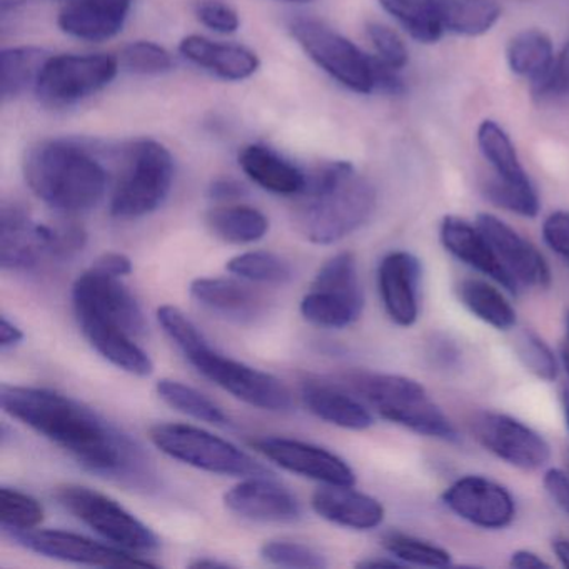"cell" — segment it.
<instances>
[{"instance_id": "1", "label": "cell", "mask_w": 569, "mask_h": 569, "mask_svg": "<svg viewBox=\"0 0 569 569\" xmlns=\"http://www.w3.org/2000/svg\"><path fill=\"white\" fill-rule=\"evenodd\" d=\"M2 409L68 452L102 478L131 488H154L156 472L146 452L118 426L84 402L46 388L4 385Z\"/></svg>"}, {"instance_id": "2", "label": "cell", "mask_w": 569, "mask_h": 569, "mask_svg": "<svg viewBox=\"0 0 569 569\" xmlns=\"http://www.w3.org/2000/svg\"><path fill=\"white\" fill-rule=\"evenodd\" d=\"M376 201L375 186L358 174L351 162H326L308 174L292 221L306 241L335 244L368 222Z\"/></svg>"}, {"instance_id": "3", "label": "cell", "mask_w": 569, "mask_h": 569, "mask_svg": "<svg viewBox=\"0 0 569 569\" xmlns=\"http://www.w3.org/2000/svg\"><path fill=\"white\" fill-rule=\"evenodd\" d=\"M158 321L176 348L209 381L254 408L271 412L292 411L291 391L281 379L216 351L181 309L161 306Z\"/></svg>"}, {"instance_id": "4", "label": "cell", "mask_w": 569, "mask_h": 569, "mask_svg": "<svg viewBox=\"0 0 569 569\" xmlns=\"http://www.w3.org/2000/svg\"><path fill=\"white\" fill-rule=\"evenodd\" d=\"M24 178L49 208L66 214L89 211L104 198L108 172L89 149L72 141H42L29 149Z\"/></svg>"}, {"instance_id": "5", "label": "cell", "mask_w": 569, "mask_h": 569, "mask_svg": "<svg viewBox=\"0 0 569 569\" xmlns=\"http://www.w3.org/2000/svg\"><path fill=\"white\" fill-rule=\"evenodd\" d=\"M349 385L386 421L439 441H459L455 425L421 382L386 372H351Z\"/></svg>"}, {"instance_id": "6", "label": "cell", "mask_w": 569, "mask_h": 569, "mask_svg": "<svg viewBox=\"0 0 569 569\" xmlns=\"http://www.w3.org/2000/svg\"><path fill=\"white\" fill-rule=\"evenodd\" d=\"M122 161L111 214L118 219L144 218L168 199L174 184V159L161 142L141 139L126 149Z\"/></svg>"}, {"instance_id": "7", "label": "cell", "mask_w": 569, "mask_h": 569, "mask_svg": "<svg viewBox=\"0 0 569 569\" xmlns=\"http://www.w3.org/2000/svg\"><path fill=\"white\" fill-rule=\"evenodd\" d=\"M152 445L169 458L212 475L231 478L269 476V469L232 442L191 425L161 422L149 431Z\"/></svg>"}, {"instance_id": "8", "label": "cell", "mask_w": 569, "mask_h": 569, "mask_svg": "<svg viewBox=\"0 0 569 569\" xmlns=\"http://www.w3.org/2000/svg\"><path fill=\"white\" fill-rule=\"evenodd\" d=\"M365 311V292L352 252H339L325 262L301 301V315L311 325L345 329Z\"/></svg>"}, {"instance_id": "9", "label": "cell", "mask_w": 569, "mask_h": 569, "mask_svg": "<svg viewBox=\"0 0 569 569\" xmlns=\"http://www.w3.org/2000/svg\"><path fill=\"white\" fill-rule=\"evenodd\" d=\"M289 32L326 74L358 94L375 91L372 58L345 36L312 18H292Z\"/></svg>"}, {"instance_id": "10", "label": "cell", "mask_w": 569, "mask_h": 569, "mask_svg": "<svg viewBox=\"0 0 569 569\" xmlns=\"http://www.w3.org/2000/svg\"><path fill=\"white\" fill-rule=\"evenodd\" d=\"M59 505L102 538L128 551H151L159 546L158 536L141 519L114 499L96 489L79 485L56 488Z\"/></svg>"}, {"instance_id": "11", "label": "cell", "mask_w": 569, "mask_h": 569, "mask_svg": "<svg viewBox=\"0 0 569 569\" xmlns=\"http://www.w3.org/2000/svg\"><path fill=\"white\" fill-rule=\"evenodd\" d=\"M118 71V59L108 54L52 56L36 86V96L51 108L78 104L108 88Z\"/></svg>"}, {"instance_id": "12", "label": "cell", "mask_w": 569, "mask_h": 569, "mask_svg": "<svg viewBox=\"0 0 569 569\" xmlns=\"http://www.w3.org/2000/svg\"><path fill=\"white\" fill-rule=\"evenodd\" d=\"M469 429L482 448L522 471H538L551 459L549 442L512 416L478 412L469 421Z\"/></svg>"}, {"instance_id": "13", "label": "cell", "mask_w": 569, "mask_h": 569, "mask_svg": "<svg viewBox=\"0 0 569 569\" xmlns=\"http://www.w3.org/2000/svg\"><path fill=\"white\" fill-rule=\"evenodd\" d=\"M72 306L74 311L98 316L134 338L148 332V319L141 305L118 276L94 268L82 272L72 286Z\"/></svg>"}, {"instance_id": "14", "label": "cell", "mask_w": 569, "mask_h": 569, "mask_svg": "<svg viewBox=\"0 0 569 569\" xmlns=\"http://www.w3.org/2000/svg\"><path fill=\"white\" fill-rule=\"evenodd\" d=\"M12 541L22 548L76 565L99 566V568H122V566H156L154 562L138 558L132 551L114 545H102L94 539L61 529H31L9 532Z\"/></svg>"}, {"instance_id": "15", "label": "cell", "mask_w": 569, "mask_h": 569, "mask_svg": "<svg viewBox=\"0 0 569 569\" xmlns=\"http://www.w3.org/2000/svg\"><path fill=\"white\" fill-rule=\"evenodd\" d=\"M442 502L458 518L478 528L496 531L515 521L516 502L511 492L482 476L459 478L442 492Z\"/></svg>"}, {"instance_id": "16", "label": "cell", "mask_w": 569, "mask_h": 569, "mask_svg": "<svg viewBox=\"0 0 569 569\" xmlns=\"http://www.w3.org/2000/svg\"><path fill=\"white\" fill-rule=\"evenodd\" d=\"M252 448L286 471L302 478L315 479L322 485L355 486L356 475L351 466L329 449L291 438H258Z\"/></svg>"}, {"instance_id": "17", "label": "cell", "mask_w": 569, "mask_h": 569, "mask_svg": "<svg viewBox=\"0 0 569 569\" xmlns=\"http://www.w3.org/2000/svg\"><path fill=\"white\" fill-rule=\"evenodd\" d=\"M52 261V224L36 222L24 206L0 211V266L4 271H31Z\"/></svg>"}, {"instance_id": "18", "label": "cell", "mask_w": 569, "mask_h": 569, "mask_svg": "<svg viewBox=\"0 0 569 569\" xmlns=\"http://www.w3.org/2000/svg\"><path fill=\"white\" fill-rule=\"evenodd\" d=\"M476 226L491 242L498 258L522 288L546 289L551 284V269L532 242L496 216L482 212Z\"/></svg>"}, {"instance_id": "19", "label": "cell", "mask_w": 569, "mask_h": 569, "mask_svg": "<svg viewBox=\"0 0 569 569\" xmlns=\"http://www.w3.org/2000/svg\"><path fill=\"white\" fill-rule=\"evenodd\" d=\"M229 511L259 522H296L302 518L299 499L269 476H251L224 495Z\"/></svg>"}, {"instance_id": "20", "label": "cell", "mask_w": 569, "mask_h": 569, "mask_svg": "<svg viewBox=\"0 0 569 569\" xmlns=\"http://www.w3.org/2000/svg\"><path fill=\"white\" fill-rule=\"evenodd\" d=\"M421 264L411 252L392 251L378 268V288L386 315L395 325L411 328L419 316Z\"/></svg>"}, {"instance_id": "21", "label": "cell", "mask_w": 569, "mask_h": 569, "mask_svg": "<svg viewBox=\"0 0 569 569\" xmlns=\"http://www.w3.org/2000/svg\"><path fill=\"white\" fill-rule=\"evenodd\" d=\"M439 238H441L446 251L455 256L462 264L488 276L509 295H519L521 286L505 268L501 259L492 249L491 242L482 234L478 226H471L465 219L456 218V216H446L442 219L441 229H439Z\"/></svg>"}, {"instance_id": "22", "label": "cell", "mask_w": 569, "mask_h": 569, "mask_svg": "<svg viewBox=\"0 0 569 569\" xmlns=\"http://www.w3.org/2000/svg\"><path fill=\"white\" fill-rule=\"evenodd\" d=\"M134 0H69L59 12L62 32L81 41L102 42L124 29Z\"/></svg>"}, {"instance_id": "23", "label": "cell", "mask_w": 569, "mask_h": 569, "mask_svg": "<svg viewBox=\"0 0 569 569\" xmlns=\"http://www.w3.org/2000/svg\"><path fill=\"white\" fill-rule=\"evenodd\" d=\"M74 312L82 335L102 358L129 375L139 376V378H148L152 375L154 362L136 342L138 338L98 316L82 311Z\"/></svg>"}, {"instance_id": "24", "label": "cell", "mask_w": 569, "mask_h": 569, "mask_svg": "<svg viewBox=\"0 0 569 569\" xmlns=\"http://www.w3.org/2000/svg\"><path fill=\"white\" fill-rule=\"evenodd\" d=\"M312 509L332 525L355 531H369L385 521V506L352 486H331L318 489L312 495Z\"/></svg>"}, {"instance_id": "25", "label": "cell", "mask_w": 569, "mask_h": 569, "mask_svg": "<svg viewBox=\"0 0 569 569\" xmlns=\"http://www.w3.org/2000/svg\"><path fill=\"white\" fill-rule=\"evenodd\" d=\"M189 291L199 305L238 325L252 322L264 311V299L261 295L236 279H194Z\"/></svg>"}, {"instance_id": "26", "label": "cell", "mask_w": 569, "mask_h": 569, "mask_svg": "<svg viewBox=\"0 0 569 569\" xmlns=\"http://www.w3.org/2000/svg\"><path fill=\"white\" fill-rule=\"evenodd\" d=\"M301 399L311 415L338 428L365 431L375 425L371 411L361 401L321 379L306 378L301 382Z\"/></svg>"}, {"instance_id": "27", "label": "cell", "mask_w": 569, "mask_h": 569, "mask_svg": "<svg viewBox=\"0 0 569 569\" xmlns=\"http://www.w3.org/2000/svg\"><path fill=\"white\" fill-rule=\"evenodd\" d=\"M179 52L192 64L224 81H244L254 76L261 66L251 49L211 41L202 36L182 39Z\"/></svg>"}, {"instance_id": "28", "label": "cell", "mask_w": 569, "mask_h": 569, "mask_svg": "<svg viewBox=\"0 0 569 569\" xmlns=\"http://www.w3.org/2000/svg\"><path fill=\"white\" fill-rule=\"evenodd\" d=\"M239 166L254 184L278 196L298 198L305 191L308 174L272 149L246 146L239 152Z\"/></svg>"}, {"instance_id": "29", "label": "cell", "mask_w": 569, "mask_h": 569, "mask_svg": "<svg viewBox=\"0 0 569 569\" xmlns=\"http://www.w3.org/2000/svg\"><path fill=\"white\" fill-rule=\"evenodd\" d=\"M436 18L442 31L452 34H486L501 18V8L496 0H431Z\"/></svg>"}, {"instance_id": "30", "label": "cell", "mask_w": 569, "mask_h": 569, "mask_svg": "<svg viewBox=\"0 0 569 569\" xmlns=\"http://www.w3.org/2000/svg\"><path fill=\"white\" fill-rule=\"evenodd\" d=\"M212 234L229 244H252L269 231V219L259 209L244 204H222L206 214Z\"/></svg>"}, {"instance_id": "31", "label": "cell", "mask_w": 569, "mask_h": 569, "mask_svg": "<svg viewBox=\"0 0 569 569\" xmlns=\"http://www.w3.org/2000/svg\"><path fill=\"white\" fill-rule=\"evenodd\" d=\"M52 56L41 48L22 46V48L4 49L0 56V96L9 102L24 94L29 89H36L46 64Z\"/></svg>"}, {"instance_id": "32", "label": "cell", "mask_w": 569, "mask_h": 569, "mask_svg": "<svg viewBox=\"0 0 569 569\" xmlns=\"http://www.w3.org/2000/svg\"><path fill=\"white\" fill-rule=\"evenodd\" d=\"M459 301L471 312L475 318L498 331H509L515 328L516 311L511 302L495 286L481 279H465L459 282L458 288Z\"/></svg>"}, {"instance_id": "33", "label": "cell", "mask_w": 569, "mask_h": 569, "mask_svg": "<svg viewBox=\"0 0 569 569\" xmlns=\"http://www.w3.org/2000/svg\"><path fill=\"white\" fill-rule=\"evenodd\" d=\"M506 58L515 74L531 79L535 84L551 69L555 51H552L551 39L546 32L528 29L509 41Z\"/></svg>"}, {"instance_id": "34", "label": "cell", "mask_w": 569, "mask_h": 569, "mask_svg": "<svg viewBox=\"0 0 569 569\" xmlns=\"http://www.w3.org/2000/svg\"><path fill=\"white\" fill-rule=\"evenodd\" d=\"M478 144L495 174L515 184H531L509 136L495 121L481 122Z\"/></svg>"}, {"instance_id": "35", "label": "cell", "mask_w": 569, "mask_h": 569, "mask_svg": "<svg viewBox=\"0 0 569 569\" xmlns=\"http://www.w3.org/2000/svg\"><path fill=\"white\" fill-rule=\"evenodd\" d=\"M159 398L182 415L191 416L198 421L209 422L214 426H228L229 418L214 401L202 395L198 389L174 381V379H161L156 385Z\"/></svg>"}, {"instance_id": "36", "label": "cell", "mask_w": 569, "mask_h": 569, "mask_svg": "<svg viewBox=\"0 0 569 569\" xmlns=\"http://www.w3.org/2000/svg\"><path fill=\"white\" fill-rule=\"evenodd\" d=\"M228 271L242 281L258 284H288L295 278L291 262L268 251H249L229 259Z\"/></svg>"}, {"instance_id": "37", "label": "cell", "mask_w": 569, "mask_h": 569, "mask_svg": "<svg viewBox=\"0 0 569 569\" xmlns=\"http://www.w3.org/2000/svg\"><path fill=\"white\" fill-rule=\"evenodd\" d=\"M379 4L416 41L432 44L441 39L442 28L431 0H379Z\"/></svg>"}, {"instance_id": "38", "label": "cell", "mask_w": 569, "mask_h": 569, "mask_svg": "<svg viewBox=\"0 0 569 569\" xmlns=\"http://www.w3.org/2000/svg\"><path fill=\"white\" fill-rule=\"evenodd\" d=\"M382 546L391 558L402 565L426 566V568H446L451 566V552L435 542L401 531H389L382 536Z\"/></svg>"}, {"instance_id": "39", "label": "cell", "mask_w": 569, "mask_h": 569, "mask_svg": "<svg viewBox=\"0 0 569 569\" xmlns=\"http://www.w3.org/2000/svg\"><path fill=\"white\" fill-rule=\"evenodd\" d=\"M38 499L19 489L0 488V525L6 532L31 531L44 521Z\"/></svg>"}, {"instance_id": "40", "label": "cell", "mask_w": 569, "mask_h": 569, "mask_svg": "<svg viewBox=\"0 0 569 569\" xmlns=\"http://www.w3.org/2000/svg\"><path fill=\"white\" fill-rule=\"evenodd\" d=\"M482 192L492 204L522 218H536L541 208L532 184H515L496 174L486 179Z\"/></svg>"}, {"instance_id": "41", "label": "cell", "mask_w": 569, "mask_h": 569, "mask_svg": "<svg viewBox=\"0 0 569 569\" xmlns=\"http://www.w3.org/2000/svg\"><path fill=\"white\" fill-rule=\"evenodd\" d=\"M515 352L525 369L541 381L551 382L558 378V359L536 332L529 329L518 332L515 339Z\"/></svg>"}, {"instance_id": "42", "label": "cell", "mask_w": 569, "mask_h": 569, "mask_svg": "<svg viewBox=\"0 0 569 569\" xmlns=\"http://www.w3.org/2000/svg\"><path fill=\"white\" fill-rule=\"evenodd\" d=\"M261 558L281 568L322 569L329 566L328 559L318 549L295 541L264 542Z\"/></svg>"}, {"instance_id": "43", "label": "cell", "mask_w": 569, "mask_h": 569, "mask_svg": "<svg viewBox=\"0 0 569 569\" xmlns=\"http://www.w3.org/2000/svg\"><path fill=\"white\" fill-rule=\"evenodd\" d=\"M122 68L132 74L158 76L174 68L171 54L154 42L138 41L126 46L121 54Z\"/></svg>"}, {"instance_id": "44", "label": "cell", "mask_w": 569, "mask_h": 569, "mask_svg": "<svg viewBox=\"0 0 569 569\" xmlns=\"http://www.w3.org/2000/svg\"><path fill=\"white\" fill-rule=\"evenodd\" d=\"M194 14L202 26L219 34H234L241 26L238 11L228 0H196Z\"/></svg>"}, {"instance_id": "45", "label": "cell", "mask_w": 569, "mask_h": 569, "mask_svg": "<svg viewBox=\"0 0 569 569\" xmlns=\"http://www.w3.org/2000/svg\"><path fill=\"white\" fill-rule=\"evenodd\" d=\"M366 32H368L369 41L375 46L381 61H385L391 68L399 69V71L408 64V49H406L402 39L391 28L379 24V22H369L366 26Z\"/></svg>"}, {"instance_id": "46", "label": "cell", "mask_w": 569, "mask_h": 569, "mask_svg": "<svg viewBox=\"0 0 569 569\" xmlns=\"http://www.w3.org/2000/svg\"><path fill=\"white\" fill-rule=\"evenodd\" d=\"M532 91L541 99L569 98V44L555 58L545 78L532 84Z\"/></svg>"}, {"instance_id": "47", "label": "cell", "mask_w": 569, "mask_h": 569, "mask_svg": "<svg viewBox=\"0 0 569 569\" xmlns=\"http://www.w3.org/2000/svg\"><path fill=\"white\" fill-rule=\"evenodd\" d=\"M542 238L549 249L569 266V212L558 211L548 216L542 224Z\"/></svg>"}, {"instance_id": "48", "label": "cell", "mask_w": 569, "mask_h": 569, "mask_svg": "<svg viewBox=\"0 0 569 569\" xmlns=\"http://www.w3.org/2000/svg\"><path fill=\"white\" fill-rule=\"evenodd\" d=\"M542 482L549 498L569 518V476L561 469H549Z\"/></svg>"}, {"instance_id": "49", "label": "cell", "mask_w": 569, "mask_h": 569, "mask_svg": "<svg viewBox=\"0 0 569 569\" xmlns=\"http://www.w3.org/2000/svg\"><path fill=\"white\" fill-rule=\"evenodd\" d=\"M399 69L391 68L379 58H372V74H375V89L389 92V94H401L405 91V82L399 78Z\"/></svg>"}, {"instance_id": "50", "label": "cell", "mask_w": 569, "mask_h": 569, "mask_svg": "<svg viewBox=\"0 0 569 569\" xmlns=\"http://www.w3.org/2000/svg\"><path fill=\"white\" fill-rule=\"evenodd\" d=\"M246 194H248V189H246L242 182L236 181V179H216L208 189V196L212 201L228 202V204L239 201Z\"/></svg>"}, {"instance_id": "51", "label": "cell", "mask_w": 569, "mask_h": 569, "mask_svg": "<svg viewBox=\"0 0 569 569\" xmlns=\"http://www.w3.org/2000/svg\"><path fill=\"white\" fill-rule=\"evenodd\" d=\"M91 268L106 272V274L124 278L132 272V261L122 252H106L101 258L96 259Z\"/></svg>"}, {"instance_id": "52", "label": "cell", "mask_w": 569, "mask_h": 569, "mask_svg": "<svg viewBox=\"0 0 569 569\" xmlns=\"http://www.w3.org/2000/svg\"><path fill=\"white\" fill-rule=\"evenodd\" d=\"M22 339H24V332L4 316L2 322H0V348H2V351H8V349L21 345Z\"/></svg>"}, {"instance_id": "53", "label": "cell", "mask_w": 569, "mask_h": 569, "mask_svg": "<svg viewBox=\"0 0 569 569\" xmlns=\"http://www.w3.org/2000/svg\"><path fill=\"white\" fill-rule=\"evenodd\" d=\"M509 565L518 569L549 568L548 561H545L536 552L529 551V549H519V551L512 552Z\"/></svg>"}, {"instance_id": "54", "label": "cell", "mask_w": 569, "mask_h": 569, "mask_svg": "<svg viewBox=\"0 0 569 569\" xmlns=\"http://www.w3.org/2000/svg\"><path fill=\"white\" fill-rule=\"evenodd\" d=\"M358 568H401L402 565L401 561H398V559L392 558H376V559H365V561H359Z\"/></svg>"}, {"instance_id": "55", "label": "cell", "mask_w": 569, "mask_h": 569, "mask_svg": "<svg viewBox=\"0 0 569 569\" xmlns=\"http://www.w3.org/2000/svg\"><path fill=\"white\" fill-rule=\"evenodd\" d=\"M552 551L565 568H569V539H555L552 541Z\"/></svg>"}, {"instance_id": "56", "label": "cell", "mask_w": 569, "mask_h": 569, "mask_svg": "<svg viewBox=\"0 0 569 569\" xmlns=\"http://www.w3.org/2000/svg\"><path fill=\"white\" fill-rule=\"evenodd\" d=\"M561 361L569 376V312L568 316H566V339L565 345H562Z\"/></svg>"}, {"instance_id": "57", "label": "cell", "mask_w": 569, "mask_h": 569, "mask_svg": "<svg viewBox=\"0 0 569 569\" xmlns=\"http://www.w3.org/2000/svg\"><path fill=\"white\" fill-rule=\"evenodd\" d=\"M191 568H229L228 562L214 561V559H196L192 561Z\"/></svg>"}, {"instance_id": "58", "label": "cell", "mask_w": 569, "mask_h": 569, "mask_svg": "<svg viewBox=\"0 0 569 569\" xmlns=\"http://www.w3.org/2000/svg\"><path fill=\"white\" fill-rule=\"evenodd\" d=\"M562 409H565L566 426L569 429V376L568 382H566L565 389H562Z\"/></svg>"}, {"instance_id": "59", "label": "cell", "mask_w": 569, "mask_h": 569, "mask_svg": "<svg viewBox=\"0 0 569 569\" xmlns=\"http://www.w3.org/2000/svg\"><path fill=\"white\" fill-rule=\"evenodd\" d=\"M279 2H292V4H309L312 0H279Z\"/></svg>"}]
</instances>
